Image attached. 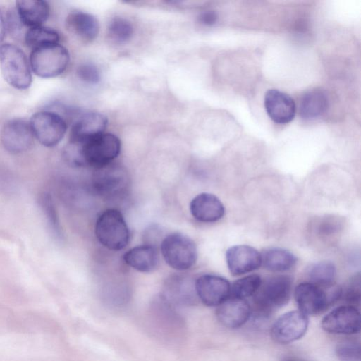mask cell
I'll use <instances>...</instances> for the list:
<instances>
[{"label":"cell","mask_w":361,"mask_h":361,"mask_svg":"<svg viewBox=\"0 0 361 361\" xmlns=\"http://www.w3.org/2000/svg\"><path fill=\"white\" fill-rule=\"evenodd\" d=\"M264 108L269 118L280 124L290 122L296 112L294 100L288 94L275 89L266 92Z\"/></svg>","instance_id":"16"},{"label":"cell","mask_w":361,"mask_h":361,"mask_svg":"<svg viewBox=\"0 0 361 361\" xmlns=\"http://www.w3.org/2000/svg\"><path fill=\"white\" fill-rule=\"evenodd\" d=\"M124 262L141 272H150L157 268L159 255L154 245L145 244L134 247L123 255Z\"/></svg>","instance_id":"21"},{"label":"cell","mask_w":361,"mask_h":361,"mask_svg":"<svg viewBox=\"0 0 361 361\" xmlns=\"http://www.w3.org/2000/svg\"><path fill=\"white\" fill-rule=\"evenodd\" d=\"M95 234L99 243L111 250L118 251L126 247L130 232L122 214L108 209L100 214L95 225Z\"/></svg>","instance_id":"6"},{"label":"cell","mask_w":361,"mask_h":361,"mask_svg":"<svg viewBox=\"0 0 361 361\" xmlns=\"http://www.w3.org/2000/svg\"><path fill=\"white\" fill-rule=\"evenodd\" d=\"M329 100L322 90H314L306 92L302 97L299 111L305 119H314L322 116L327 110Z\"/></svg>","instance_id":"25"},{"label":"cell","mask_w":361,"mask_h":361,"mask_svg":"<svg viewBox=\"0 0 361 361\" xmlns=\"http://www.w3.org/2000/svg\"><path fill=\"white\" fill-rule=\"evenodd\" d=\"M281 361H303L302 360L294 357V356H285L283 357Z\"/></svg>","instance_id":"37"},{"label":"cell","mask_w":361,"mask_h":361,"mask_svg":"<svg viewBox=\"0 0 361 361\" xmlns=\"http://www.w3.org/2000/svg\"><path fill=\"white\" fill-rule=\"evenodd\" d=\"M66 26L71 33L87 42L94 40L99 31V21L96 17L78 10L72 11L68 14Z\"/></svg>","instance_id":"20"},{"label":"cell","mask_w":361,"mask_h":361,"mask_svg":"<svg viewBox=\"0 0 361 361\" xmlns=\"http://www.w3.org/2000/svg\"><path fill=\"white\" fill-rule=\"evenodd\" d=\"M165 293L163 298L172 305H189L197 298L195 282L180 276L173 277L168 281Z\"/></svg>","instance_id":"23"},{"label":"cell","mask_w":361,"mask_h":361,"mask_svg":"<svg viewBox=\"0 0 361 361\" xmlns=\"http://www.w3.org/2000/svg\"><path fill=\"white\" fill-rule=\"evenodd\" d=\"M128 185V176L126 169L113 162L95 169L92 176V187L99 195L116 198L126 192Z\"/></svg>","instance_id":"9"},{"label":"cell","mask_w":361,"mask_h":361,"mask_svg":"<svg viewBox=\"0 0 361 361\" xmlns=\"http://www.w3.org/2000/svg\"><path fill=\"white\" fill-rule=\"evenodd\" d=\"M336 355L340 361H361L360 345L355 341H343L337 345Z\"/></svg>","instance_id":"32"},{"label":"cell","mask_w":361,"mask_h":361,"mask_svg":"<svg viewBox=\"0 0 361 361\" xmlns=\"http://www.w3.org/2000/svg\"><path fill=\"white\" fill-rule=\"evenodd\" d=\"M38 201L51 233L55 238L61 240L63 236L62 229L51 195L44 192L40 195Z\"/></svg>","instance_id":"28"},{"label":"cell","mask_w":361,"mask_h":361,"mask_svg":"<svg viewBox=\"0 0 361 361\" xmlns=\"http://www.w3.org/2000/svg\"><path fill=\"white\" fill-rule=\"evenodd\" d=\"M121 148V140L116 135L103 133L84 142H69L63 149V157L72 166L97 169L113 162Z\"/></svg>","instance_id":"1"},{"label":"cell","mask_w":361,"mask_h":361,"mask_svg":"<svg viewBox=\"0 0 361 361\" xmlns=\"http://www.w3.org/2000/svg\"><path fill=\"white\" fill-rule=\"evenodd\" d=\"M59 35L56 30L42 25L28 28L24 35L25 44L32 49L59 43Z\"/></svg>","instance_id":"27"},{"label":"cell","mask_w":361,"mask_h":361,"mask_svg":"<svg viewBox=\"0 0 361 361\" xmlns=\"http://www.w3.org/2000/svg\"><path fill=\"white\" fill-rule=\"evenodd\" d=\"M0 68L4 80L15 89L23 90L30 86V63L19 47L9 43L0 45Z\"/></svg>","instance_id":"4"},{"label":"cell","mask_w":361,"mask_h":361,"mask_svg":"<svg viewBox=\"0 0 361 361\" xmlns=\"http://www.w3.org/2000/svg\"><path fill=\"white\" fill-rule=\"evenodd\" d=\"M78 78L89 84H97L100 81L101 73L98 68L92 63H82L77 69Z\"/></svg>","instance_id":"33"},{"label":"cell","mask_w":361,"mask_h":361,"mask_svg":"<svg viewBox=\"0 0 361 361\" xmlns=\"http://www.w3.org/2000/svg\"><path fill=\"white\" fill-rule=\"evenodd\" d=\"M16 12L24 26H41L49 16L50 8L46 1L20 0L16 1Z\"/></svg>","instance_id":"22"},{"label":"cell","mask_w":361,"mask_h":361,"mask_svg":"<svg viewBox=\"0 0 361 361\" xmlns=\"http://www.w3.org/2000/svg\"><path fill=\"white\" fill-rule=\"evenodd\" d=\"M30 125L35 137L47 147L58 145L67 130L65 119L60 114L50 111H39L33 114Z\"/></svg>","instance_id":"8"},{"label":"cell","mask_w":361,"mask_h":361,"mask_svg":"<svg viewBox=\"0 0 361 361\" xmlns=\"http://www.w3.org/2000/svg\"><path fill=\"white\" fill-rule=\"evenodd\" d=\"M344 228V220L335 215H324L310 223V235L318 245H331L339 238Z\"/></svg>","instance_id":"18"},{"label":"cell","mask_w":361,"mask_h":361,"mask_svg":"<svg viewBox=\"0 0 361 361\" xmlns=\"http://www.w3.org/2000/svg\"><path fill=\"white\" fill-rule=\"evenodd\" d=\"M262 265L274 272L290 270L297 263L298 259L291 252L280 248L271 247L261 253Z\"/></svg>","instance_id":"24"},{"label":"cell","mask_w":361,"mask_h":361,"mask_svg":"<svg viewBox=\"0 0 361 361\" xmlns=\"http://www.w3.org/2000/svg\"><path fill=\"white\" fill-rule=\"evenodd\" d=\"M198 20L204 25L212 26L217 22L218 14L215 11L207 10L199 15Z\"/></svg>","instance_id":"35"},{"label":"cell","mask_w":361,"mask_h":361,"mask_svg":"<svg viewBox=\"0 0 361 361\" xmlns=\"http://www.w3.org/2000/svg\"><path fill=\"white\" fill-rule=\"evenodd\" d=\"M360 275L353 276L347 283L344 290L341 288V297L348 303V305L357 307L360 302L361 293Z\"/></svg>","instance_id":"31"},{"label":"cell","mask_w":361,"mask_h":361,"mask_svg":"<svg viewBox=\"0 0 361 361\" xmlns=\"http://www.w3.org/2000/svg\"><path fill=\"white\" fill-rule=\"evenodd\" d=\"M293 279L288 275L271 276L264 281L253 297L255 313L267 317L289 301Z\"/></svg>","instance_id":"2"},{"label":"cell","mask_w":361,"mask_h":361,"mask_svg":"<svg viewBox=\"0 0 361 361\" xmlns=\"http://www.w3.org/2000/svg\"><path fill=\"white\" fill-rule=\"evenodd\" d=\"M70 61L68 49L59 43L44 45L32 49L30 66L34 73L42 78L60 75Z\"/></svg>","instance_id":"5"},{"label":"cell","mask_w":361,"mask_h":361,"mask_svg":"<svg viewBox=\"0 0 361 361\" xmlns=\"http://www.w3.org/2000/svg\"><path fill=\"white\" fill-rule=\"evenodd\" d=\"M229 281L220 276L204 274L195 281L197 298L205 305L219 306L231 296Z\"/></svg>","instance_id":"13"},{"label":"cell","mask_w":361,"mask_h":361,"mask_svg":"<svg viewBox=\"0 0 361 361\" xmlns=\"http://www.w3.org/2000/svg\"><path fill=\"white\" fill-rule=\"evenodd\" d=\"M6 25L3 15L0 10V44L3 42L5 37Z\"/></svg>","instance_id":"36"},{"label":"cell","mask_w":361,"mask_h":361,"mask_svg":"<svg viewBox=\"0 0 361 361\" xmlns=\"http://www.w3.org/2000/svg\"><path fill=\"white\" fill-rule=\"evenodd\" d=\"M294 296L299 311L307 315L318 314L341 297V288L336 283L320 287L310 282H303L295 288Z\"/></svg>","instance_id":"3"},{"label":"cell","mask_w":361,"mask_h":361,"mask_svg":"<svg viewBox=\"0 0 361 361\" xmlns=\"http://www.w3.org/2000/svg\"><path fill=\"white\" fill-rule=\"evenodd\" d=\"M7 17L9 32L13 37L19 38L22 35V26L24 25L21 23L16 11H9Z\"/></svg>","instance_id":"34"},{"label":"cell","mask_w":361,"mask_h":361,"mask_svg":"<svg viewBox=\"0 0 361 361\" xmlns=\"http://www.w3.org/2000/svg\"><path fill=\"white\" fill-rule=\"evenodd\" d=\"M34 137L30 123L20 118L6 121L0 133L2 146L13 154H22L30 149L34 145Z\"/></svg>","instance_id":"10"},{"label":"cell","mask_w":361,"mask_h":361,"mask_svg":"<svg viewBox=\"0 0 361 361\" xmlns=\"http://www.w3.org/2000/svg\"><path fill=\"white\" fill-rule=\"evenodd\" d=\"M107 118L98 112L80 114L72 125L69 142H80L104 133Z\"/></svg>","instance_id":"17"},{"label":"cell","mask_w":361,"mask_h":361,"mask_svg":"<svg viewBox=\"0 0 361 361\" xmlns=\"http://www.w3.org/2000/svg\"><path fill=\"white\" fill-rule=\"evenodd\" d=\"M307 274L310 283L324 288L335 283L336 269L333 262L322 261L312 264Z\"/></svg>","instance_id":"26"},{"label":"cell","mask_w":361,"mask_h":361,"mask_svg":"<svg viewBox=\"0 0 361 361\" xmlns=\"http://www.w3.org/2000/svg\"><path fill=\"white\" fill-rule=\"evenodd\" d=\"M228 268L233 276H240L257 269L262 265L261 253L250 245H238L226 253Z\"/></svg>","instance_id":"14"},{"label":"cell","mask_w":361,"mask_h":361,"mask_svg":"<svg viewBox=\"0 0 361 361\" xmlns=\"http://www.w3.org/2000/svg\"><path fill=\"white\" fill-rule=\"evenodd\" d=\"M190 210L195 219L204 223L217 221L225 213L221 200L208 192H202L195 197L190 204Z\"/></svg>","instance_id":"19"},{"label":"cell","mask_w":361,"mask_h":361,"mask_svg":"<svg viewBox=\"0 0 361 361\" xmlns=\"http://www.w3.org/2000/svg\"><path fill=\"white\" fill-rule=\"evenodd\" d=\"M309 319L300 311H290L281 315L272 325L271 336L281 344H288L300 339L308 328Z\"/></svg>","instance_id":"11"},{"label":"cell","mask_w":361,"mask_h":361,"mask_svg":"<svg viewBox=\"0 0 361 361\" xmlns=\"http://www.w3.org/2000/svg\"><path fill=\"white\" fill-rule=\"evenodd\" d=\"M252 315V307L245 299L230 296L217 306L216 317L225 327L237 329L245 324Z\"/></svg>","instance_id":"15"},{"label":"cell","mask_w":361,"mask_h":361,"mask_svg":"<svg viewBox=\"0 0 361 361\" xmlns=\"http://www.w3.org/2000/svg\"><path fill=\"white\" fill-rule=\"evenodd\" d=\"M161 252L164 261L171 268L178 271L189 269L197 259L195 243L180 233H171L163 239Z\"/></svg>","instance_id":"7"},{"label":"cell","mask_w":361,"mask_h":361,"mask_svg":"<svg viewBox=\"0 0 361 361\" xmlns=\"http://www.w3.org/2000/svg\"><path fill=\"white\" fill-rule=\"evenodd\" d=\"M262 283L260 276L251 274L235 281L231 288V296L245 299L253 296Z\"/></svg>","instance_id":"29"},{"label":"cell","mask_w":361,"mask_h":361,"mask_svg":"<svg viewBox=\"0 0 361 361\" xmlns=\"http://www.w3.org/2000/svg\"><path fill=\"white\" fill-rule=\"evenodd\" d=\"M322 328L335 334L350 335L360 330V313L350 305L338 307L328 313L322 320Z\"/></svg>","instance_id":"12"},{"label":"cell","mask_w":361,"mask_h":361,"mask_svg":"<svg viewBox=\"0 0 361 361\" xmlns=\"http://www.w3.org/2000/svg\"><path fill=\"white\" fill-rule=\"evenodd\" d=\"M108 34L116 42L125 43L131 39L133 27L126 19L116 18L109 23Z\"/></svg>","instance_id":"30"}]
</instances>
